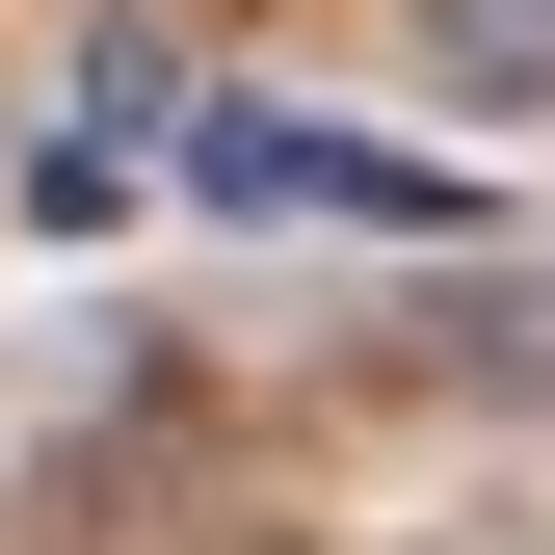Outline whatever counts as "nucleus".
<instances>
[{
  "label": "nucleus",
  "mask_w": 555,
  "mask_h": 555,
  "mask_svg": "<svg viewBox=\"0 0 555 555\" xmlns=\"http://www.w3.org/2000/svg\"><path fill=\"white\" fill-rule=\"evenodd\" d=\"M212 185H238V212H371V238H424V212H450L424 159H344V132H292V106H238V132H212Z\"/></svg>",
  "instance_id": "1"
},
{
  "label": "nucleus",
  "mask_w": 555,
  "mask_h": 555,
  "mask_svg": "<svg viewBox=\"0 0 555 555\" xmlns=\"http://www.w3.org/2000/svg\"><path fill=\"white\" fill-rule=\"evenodd\" d=\"M450 27V80H555V0H424Z\"/></svg>",
  "instance_id": "2"
}]
</instances>
